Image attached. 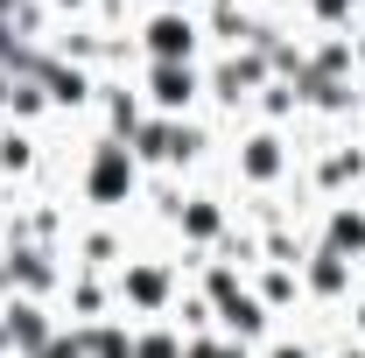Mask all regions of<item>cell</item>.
I'll list each match as a JSON object with an SVG mask.
<instances>
[{
    "label": "cell",
    "instance_id": "6da1fadb",
    "mask_svg": "<svg viewBox=\"0 0 365 358\" xmlns=\"http://www.w3.org/2000/svg\"><path fill=\"white\" fill-rule=\"evenodd\" d=\"M190 14H155V29H148V43H155V56H182L190 49Z\"/></svg>",
    "mask_w": 365,
    "mask_h": 358
},
{
    "label": "cell",
    "instance_id": "7a4b0ae2",
    "mask_svg": "<svg viewBox=\"0 0 365 358\" xmlns=\"http://www.w3.org/2000/svg\"><path fill=\"white\" fill-rule=\"evenodd\" d=\"M155 98H162V106H182V98H190V71L162 63V71H155Z\"/></svg>",
    "mask_w": 365,
    "mask_h": 358
}]
</instances>
